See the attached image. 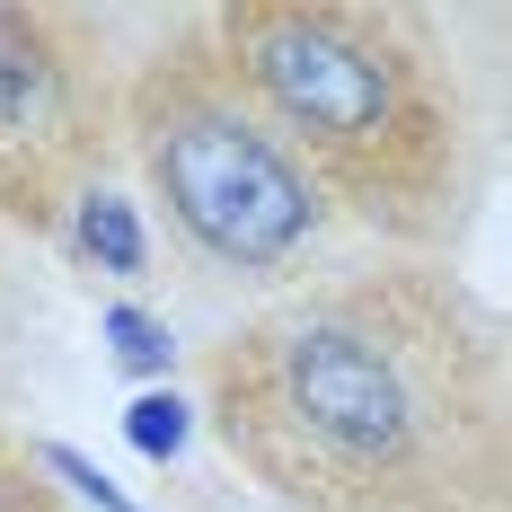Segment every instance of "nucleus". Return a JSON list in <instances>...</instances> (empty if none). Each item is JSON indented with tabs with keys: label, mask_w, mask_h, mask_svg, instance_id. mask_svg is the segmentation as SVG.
<instances>
[{
	"label": "nucleus",
	"mask_w": 512,
	"mask_h": 512,
	"mask_svg": "<svg viewBox=\"0 0 512 512\" xmlns=\"http://www.w3.org/2000/svg\"><path fill=\"white\" fill-rule=\"evenodd\" d=\"M124 433H133V451L177 460V451H186V407H177L168 389H151V398H133V407H124Z\"/></svg>",
	"instance_id": "7"
},
{
	"label": "nucleus",
	"mask_w": 512,
	"mask_h": 512,
	"mask_svg": "<svg viewBox=\"0 0 512 512\" xmlns=\"http://www.w3.org/2000/svg\"><path fill=\"white\" fill-rule=\"evenodd\" d=\"M221 71L265 115V133L301 159V177L345 186L371 221H424L451 186V124L380 18L265 0L221 18Z\"/></svg>",
	"instance_id": "2"
},
{
	"label": "nucleus",
	"mask_w": 512,
	"mask_h": 512,
	"mask_svg": "<svg viewBox=\"0 0 512 512\" xmlns=\"http://www.w3.org/2000/svg\"><path fill=\"white\" fill-rule=\"evenodd\" d=\"M221 442L283 495L407 512L442 477L451 415L389 327L362 309H301L256 336L248 371H221Z\"/></svg>",
	"instance_id": "1"
},
{
	"label": "nucleus",
	"mask_w": 512,
	"mask_h": 512,
	"mask_svg": "<svg viewBox=\"0 0 512 512\" xmlns=\"http://www.w3.org/2000/svg\"><path fill=\"white\" fill-rule=\"evenodd\" d=\"M133 142L142 177L168 204L177 239L221 274H283L318 248L327 195L301 177V159L265 133V115L239 98V80L212 53H159L133 89Z\"/></svg>",
	"instance_id": "3"
},
{
	"label": "nucleus",
	"mask_w": 512,
	"mask_h": 512,
	"mask_svg": "<svg viewBox=\"0 0 512 512\" xmlns=\"http://www.w3.org/2000/svg\"><path fill=\"white\" fill-rule=\"evenodd\" d=\"M0 512H53V495L27 477V468H9L0 460Z\"/></svg>",
	"instance_id": "9"
},
{
	"label": "nucleus",
	"mask_w": 512,
	"mask_h": 512,
	"mask_svg": "<svg viewBox=\"0 0 512 512\" xmlns=\"http://www.w3.org/2000/svg\"><path fill=\"white\" fill-rule=\"evenodd\" d=\"M45 468H53V477H71V486H80V495H89L98 512H142V504H133V495H124V486H115V477L98 468V460H80L71 442H53V451H45Z\"/></svg>",
	"instance_id": "8"
},
{
	"label": "nucleus",
	"mask_w": 512,
	"mask_h": 512,
	"mask_svg": "<svg viewBox=\"0 0 512 512\" xmlns=\"http://www.w3.org/2000/svg\"><path fill=\"white\" fill-rule=\"evenodd\" d=\"M80 248L98 256L106 274H142V221H133V204H115V195H106V186H89V195H80Z\"/></svg>",
	"instance_id": "5"
},
{
	"label": "nucleus",
	"mask_w": 512,
	"mask_h": 512,
	"mask_svg": "<svg viewBox=\"0 0 512 512\" xmlns=\"http://www.w3.org/2000/svg\"><path fill=\"white\" fill-rule=\"evenodd\" d=\"M89 98H80V62L62 53L53 18L0 9V195L53 221L71 195V177L89 168Z\"/></svg>",
	"instance_id": "4"
},
{
	"label": "nucleus",
	"mask_w": 512,
	"mask_h": 512,
	"mask_svg": "<svg viewBox=\"0 0 512 512\" xmlns=\"http://www.w3.org/2000/svg\"><path fill=\"white\" fill-rule=\"evenodd\" d=\"M106 345H115V362L124 371H168V327H159L151 309H106Z\"/></svg>",
	"instance_id": "6"
}]
</instances>
